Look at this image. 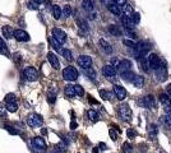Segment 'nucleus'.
Masks as SVG:
<instances>
[{
  "label": "nucleus",
  "mask_w": 171,
  "mask_h": 153,
  "mask_svg": "<svg viewBox=\"0 0 171 153\" xmlns=\"http://www.w3.org/2000/svg\"><path fill=\"white\" fill-rule=\"evenodd\" d=\"M148 61V65H149V68L151 69H153V70H157L158 68L161 66V61H160V58L157 56L156 54H149V56L147 59Z\"/></svg>",
  "instance_id": "6e6552de"
},
{
  "label": "nucleus",
  "mask_w": 171,
  "mask_h": 153,
  "mask_svg": "<svg viewBox=\"0 0 171 153\" xmlns=\"http://www.w3.org/2000/svg\"><path fill=\"white\" fill-rule=\"evenodd\" d=\"M110 135H111V139L112 140H116V133H115L112 129H110Z\"/></svg>",
  "instance_id": "603ef678"
},
{
  "label": "nucleus",
  "mask_w": 171,
  "mask_h": 153,
  "mask_svg": "<svg viewBox=\"0 0 171 153\" xmlns=\"http://www.w3.org/2000/svg\"><path fill=\"white\" fill-rule=\"evenodd\" d=\"M99 147H100V148H101L102 151H105V149H107V145H106L105 143H100V144H99Z\"/></svg>",
  "instance_id": "5fc2aeb1"
},
{
  "label": "nucleus",
  "mask_w": 171,
  "mask_h": 153,
  "mask_svg": "<svg viewBox=\"0 0 171 153\" xmlns=\"http://www.w3.org/2000/svg\"><path fill=\"white\" fill-rule=\"evenodd\" d=\"M151 44L148 41H139L137 42V46H136V52L138 56H146L148 54V51L151 50Z\"/></svg>",
  "instance_id": "f03ea898"
},
{
  "label": "nucleus",
  "mask_w": 171,
  "mask_h": 153,
  "mask_svg": "<svg viewBox=\"0 0 171 153\" xmlns=\"http://www.w3.org/2000/svg\"><path fill=\"white\" fill-rule=\"evenodd\" d=\"M42 122H44V119H42V116L39 114H32L27 120V124L31 128H39L42 125Z\"/></svg>",
  "instance_id": "423d86ee"
},
{
  "label": "nucleus",
  "mask_w": 171,
  "mask_h": 153,
  "mask_svg": "<svg viewBox=\"0 0 171 153\" xmlns=\"http://www.w3.org/2000/svg\"><path fill=\"white\" fill-rule=\"evenodd\" d=\"M99 45H100V47L102 48L105 54H112V47H111V45H110L106 40L101 38V40L99 41Z\"/></svg>",
  "instance_id": "a211bd4d"
},
{
  "label": "nucleus",
  "mask_w": 171,
  "mask_h": 153,
  "mask_svg": "<svg viewBox=\"0 0 171 153\" xmlns=\"http://www.w3.org/2000/svg\"><path fill=\"white\" fill-rule=\"evenodd\" d=\"M77 24H78V27L81 28L82 31H84V32H88V24L87 22H86V19H82V18H77Z\"/></svg>",
  "instance_id": "bb28decb"
},
{
  "label": "nucleus",
  "mask_w": 171,
  "mask_h": 153,
  "mask_svg": "<svg viewBox=\"0 0 171 153\" xmlns=\"http://www.w3.org/2000/svg\"><path fill=\"white\" fill-rule=\"evenodd\" d=\"M87 116H88V119L92 121V122H96V121H99V114H97L95 110H88V112H87Z\"/></svg>",
  "instance_id": "473e14b6"
},
{
  "label": "nucleus",
  "mask_w": 171,
  "mask_h": 153,
  "mask_svg": "<svg viewBox=\"0 0 171 153\" xmlns=\"http://www.w3.org/2000/svg\"><path fill=\"white\" fill-rule=\"evenodd\" d=\"M100 96L102 97V100H106V101H111L112 97L115 96L114 93H111L110 91H106V89H100Z\"/></svg>",
  "instance_id": "a878e982"
},
{
  "label": "nucleus",
  "mask_w": 171,
  "mask_h": 153,
  "mask_svg": "<svg viewBox=\"0 0 171 153\" xmlns=\"http://www.w3.org/2000/svg\"><path fill=\"white\" fill-rule=\"evenodd\" d=\"M23 75L28 82H35L39 79V72L35 68H32V66H28V68L23 70Z\"/></svg>",
  "instance_id": "20e7f679"
},
{
  "label": "nucleus",
  "mask_w": 171,
  "mask_h": 153,
  "mask_svg": "<svg viewBox=\"0 0 171 153\" xmlns=\"http://www.w3.org/2000/svg\"><path fill=\"white\" fill-rule=\"evenodd\" d=\"M51 35H52V37H54V38H56L62 45L66 41V33L64 32V31L60 29V28H52Z\"/></svg>",
  "instance_id": "9d476101"
},
{
  "label": "nucleus",
  "mask_w": 171,
  "mask_h": 153,
  "mask_svg": "<svg viewBox=\"0 0 171 153\" xmlns=\"http://www.w3.org/2000/svg\"><path fill=\"white\" fill-rule=\"evenodd\" d=\"M3 114H4V110H3L2 106H0V115H3Z\"/></svg>",
  "instance_id": "bf43d9fd"
},
{
  "label": "nucleus",
  "mask_w": 171,
  "mask_h": 153,
  "mask_svg": "<svg viewBox=\"0 0 171 153\" xmlns=\"http://www.w3.org/2000/svg\"><path fill=\"white\" fill-rule=\"evenodd\" d=\"M160 102L163 106V110L167 114H171V97L167 93H161L160 95Z\"/></svg>",
  "instance_id": "0eeeda50"
},
{
  "label": "nucleus",
  "mask_w": 171,
  "mask_h": 153,
  "mask_svg": "<svg viewBox=\"0 0 171 153\" xmlns=\"http://www.w3.org/2000/svg\"><path fill=\"white\" fill-rule=\"evenodd\" d=\"M102 73L106 78H114L116 75V69H115L112 65H105L102 68Z\"/></svg>",
  "instance_id": "2eb2a0df"
},
{
  "label": "nucleus",
  "mask_w": 171,
  "mask_h": 153,
  "mask_svg": "<svg viewBox=\"0 0 171 153\" xmlns=\"http://www.w3.org/2000/svg\"><path fill=\"white\" fill-rule=\"evenodd\" d=\"M74 89H75L77 96H83V95H84V91H83V88H82V85L75 84V85H74Z\"/></svg>",
  "instance_id": "79ce46f5"
},
{
  "label": "nucleus",
  "mask_w": 171,
  "mask_h": 153,
  "mask_svg": "<svg viewBox=\"0 0 171 153\" xmlns=\"http://www.w3.org/2000/svg\"><path fill=\"white\" fill-rule=\"evenodd\" d=\"M28 8L29 9H35V10H37L40 8V4L37 2H35V0H32V2H29L28 3Z\"/></svg>",
  "instance_id": "37998d69"
},
{
  "label": "nucleus",
  "mask_w": 171,
  "mask_h": 153,
  "mask_svg": "<svg viewBox=\"0 0 171 153\" xmlns=\"http://www.w3.org/2000/svg\"><path fill=\"white\" fill-rule=\"evenodd\" d=\"M84 75H87L91 81H96V77H97V73L93 68H88V69H83Z\"/></svg>",
  "instance_id": "393cba45"
},
{
  "label": "nucleus",
  "mask_w": 171,
  "mask_h": 153,
  "mask_svg": "<svg viewBox=\"0 0 171 153\" xmlns=\"http://www.w3.org/2000/svg\"><path fill=\"white\" fill-rule=\"evenodd\" d=\"M157 134H158V128L156 124H151L148 126V135H149V139L155 140L157 138Z\"/></svg>",
  "instance_id": "aec40b11"
},
{
  "label": "nucleus",
  "mask_w": 171,
  "mask_h": 153,
  "mask_svg": "<svg viewBox=\"0 0 171 153\" xmlns=\"http://www.w3.org/2000/svg\"><path fill=\"white\" fill-rule=\"evenodd\" d=\"M77 63L82 69L92 68V59H91V56H88V55H79L77 59Z\"/></svg>",
  "instance_id": "39448f33"
},
{
  "label": "nucleus",
  "mask_w": 171,
  "mask_h": 153,
  "mask_svg": "<svg viewBox=\"0 0 171 153\" xmlns=\"http://www.w3.org/2000/svg\"><path fill=\"white\" fill-rule=\"evenodd\" d=\"M101 3H102V4H107V5L110 4V3H109V0H101Z\"/></svg>",
  "instance_id": "4d7b16f0"
},
{
  "label": "nucleus",
  "mask_w": 171,
  "mask_h": 153,
  "mask_svg": "<svg viewBox=\"0 0 171 153\" xmlns=\"http://www.w3.org/2000/svg\"><path fill=\"white\" fill-rule=\"evenodd\" d=\"M7 110L9 112H15L18 110V103L17 102H8L7 103Z\"/></svg>",
  "instance_id": "c9c22d12"
},
{
  "label": "nucleus",
  "mask_w": 171,
  "mask_h": 153,
  "mask_svg": "<svg viewBox=\"0 0 171 153\" xmlns=\"http://www.w3.org/2000/svg\"><path fill=\"white\" fill-rule=\"evenodd\" d=\"M114 95L119 101H123L126 98V89L120 84H115L114 85Z\"/></svg>",
  "instance_id": "1a4fd4ad"
},
{
  "label": "nucleus",
  "mask_w": 171,
  "mask_h": 153,
  "mask_svg": "<svg viewBox=\"0 0 171 153\" xmlns=\"http://www.w3.org/2000/svg\"><path fill=\"white\" fill-rule=\"evenodd\" d=\"M15 98H17V96L14 93H8L7 97H5V101H7V103L8 102H15Z\"/></svg>",
  "instance_id": "c03bdc74"
},
{
  "label": "nucleus",
  "mask_w": 171,
  "mask_h": 153,
  "mask_svg": "<svg viewBox=\"0 0 171 153\" xmlns=\"http://www.w3.org/2000/svg\"><path fill=\"white\" fill-rule=\"evenodd\" d=\"M130 66H132V61L124 59V60H121L120 63L118 64V70L120 72V74H121V73H124V72L130 70Z\"/></svg>",
  "instance_id": "dca6fc26"
},
{
  "label": "nucleus",
  "mask_w": 171,
  "mask_h": 153,
  "mask_svg": "<svg viewBox=\"0 0 171 153\" xmlns=\"http://www.w3.org/2000/svg\"><path fill=\"white\" fill-rule=\"evenodd\" d=\"M121 12H123V13L126 15V17H130L133 13H134V10H133V8H132V5H129V4H125V5H123V7H121Z\"/></svg>",
  "instance_id": "c756f323"
},
{
  "label": "nucleus",
  "mask_w": 171,
  "mask_h": 153,
  "mask_svg": "<svg viewBox=\"0 0 171 153\" xmlns=\"http://www.w3.org/2000/svg\"><path fill=\"white\" fill-rule=\"evenodd\" d=\"M112 3L119 5V7H123V5L126 4V0H112Z\"/></svg>",
  "instance_id": "8fccbe9b"
},
{
  "label": "nucleus",
  "mask_w": 171,
  "mask_h": 153,
  "mask_svg": "<svg viewBox=\"0 0 171 153\" xmlns=\"http://www.w3.org/2000/svg\"><path fill=\"white\" fill-rule=\"evenodd\" d=\"M42 134H47V130L46 129H42Z\"/></svg>",
  "instance_id": "680f3d73"
},
{
  "label": "nucleus",
  "mask_w": 171,
  "mask_h": 153,
  "mask_svg": "<svg viewBox=\"0 0 171 153\" xmlns=\"http://www.w3.org/2000/svg\"><path fill=\"white\" fill-rule=\"evenodd\" d=\"M55 148H56V151L58 152H64L66 148H65V144L64 143H59L56 147H55Z\"/></svg>",
  "instance_id": "09e8293b"
},
{
  "label": "nucleus",
  "mask_w": 171,
  "mask_h": 153,
  "mask_svg": "<svg viewBox=\"0 0 171 153\" xmlns=\"http://www.w3.org/2000/svg\"><path fill=\"white\" fill-rule=\"evenodd\" d=\"M47 59H49V61H50V64H51V66L54 69H59L60 68L59 59H58V56L54 52H49L47 54Z\"/></svg>",
  "instance_id": "f3484780"
},
{
  "label": "nucleus",
  "mask_w": 171,
  "mask_h": 153,
  "mask_svg": "<svg viewBox=\"0 0 171 153\" xmlns=\"http://www.w3.org/2000/svg\"><path fill=\"white\" fill-rule=\"evenodd\" d=\"M35 2H37L39 4H41V3H44V2H45V0H35Z\"/></svg>",
  "instance_id": "052dcab7"
},
{
  "label": "nucleus",
  "mask_w": 171,
  "mask_h": 153,
  "mask_svg": "<svg viewBox=\"0 0 171 153\" xmlns=\"http://www.w3.org/2000/svg\"><path fill=\"white\" fill-rule=\"evenodd\" d=\"M78 77H79V73L74 66H66V68L63 70V78L65 79V81L74 82L78 79Z\"/></svg>",
  "instance_id": "f257e3e1"
},
{
  "label": "nucleus",
  "mask_w": 171,
  "mask_h": 153,
  "mask_svg": "<svg viewBox=\"0 0 171 153\" xmlns=\"http://www.w3.org/2000/svg\"><path fill=\"white\" fill-rule=\"evenodd\" d=\"M5 128H7V130H8L10 134H21V131H19V130H17L15 128L10 126V125H5Z\"/></svg>",
  "instance_id": "49530a36"
},
{
  "label": "nucleus",
  "mask_w": 171,
  "mask_h": 153,
  "mask_svg": "<svg viewBox=\"0 0 171 153\" xmlns=\"http://www.w3.org/2000/svg\"><path fill=\"white\" fill-rule=\"evenodd\" d=\"M32 145L36 149H46V142H45V139L41 137H35L32 139Z\"/></svg>",
  "instance_id": "4468645a"
},
{
  "label": "nucleus",
  "mask_w": 171,
  "mask_h": 153,
  "mask_svg": "<svg viewBox=\"0 0 171 153\" xmlns=\"http://www.w3.org/2000/svg\"><path fill=\"white\" fill-rule=\"evenodd\" d=\"M62 15H63V10L60 9V7L55 5V7L52 8V17L55 18V19H60V17Z\"/></svg>",
  "instance_id": "72a5a7b5"
},
{
  "label": "nucleus",
  "mask_w": 171,
  "mask_h": 153,
  "mask_svg": "<svg viewBox=\"0 0 171 153\" xmlns=\"http://www.w3.org/2000/svg\"><path fill=\"white\" fill-rule=\"evenodd\" d=\"M82 8L86 12H92L93 10V2L92 0H83L82 2Z\"/></svg>",
  "instance_id": "c85d7f7f"
},
{
  "label": "nucleus",
  "mask_w": 171,
  "mask_h": 153,
  "mask_svg": "<svg viewBox=\"0 0 171 153\" xmlns=\"http://www.w3.org/2000/svg\"><path fill=\"white\" fill-rule=\"evenodd\" d=\"M64 92H65V96H66V97H69V98H74V97L77 96L75 89H74V85H72V84L65 85Z\"/></svg>",
  "instance_id": "412c9836"
},
{
  "label": "nucleus",
  "mask_w": 171,
  "mask_h": 153,
  "mask_svg": "<svg viewBox=\"0 0 171 153\" xmlns=\"http://www.w3.org/2000/svg\"><path fill=\"white\" fill-rule=\"evenodd\" d=\"M77 126H78V125H77V122H75V121H72V122H70V129H72V130L77 129Z\"/></svg>",
  "instance_id": "864d4df0"
},
{
  "label": "nucleus",
  "mask_w": 171,
  "mask_h": 153,
  "mask_svg": "<svg viewBox=\"0 0 171 153\" xmlns=\"http://www.w3.org/2000/svg\"><path fill=\"white\" fill-rule=\"evenodd\" d=\"M62 55L64 56V59H66V60H69V61H72L73 60V54H72V51L70 50H68V48H63L62 51Z\"/></svg>",
  "instance_id": "f704fd0d"
},
{
  "label": "nucleus",
  "mask_w": 171,
  "mask_h": 153,
  "mask_svg": "<svg viewBox=\"0 0 171 153\" xmlns=\"http://www.w3.org/2000/svg\"><path fill=\"white\" fill-rule=\"evenodd\" d=\"M92 153H99V148H97V147H96V148H93L92 149Z\"/></svg>",
  "instance_id": "13d9d810"
},
{
  "label": "nucleus",
  "mask_w": 171,
  "mask_h": 153,
  "mask_svg": "<svg viewBox=\"0 0 171 153\" xmlns=\"http://www.w3.org/2000/svg\"><path fill=\"white\" fill-rule=\"evenodd\" d=\"M0 51H4L5 54H8V50H7V45L4 44V41H3V38L0 37Z\"/></svg>",
  "instance_id": "de8ad7c7"
},
{
  "label": "nucleus",
  "mask_w": 171,
  "mask_h": 153,
  "mask_svg": "<svg viewBox=\"0 0 171 153\" xmlns=\"http://www.w3.org/2000/svg\"><path fill=\"white\" fill-rule=\"evenodd\" d=\"M166 93H167V95L171 97V84H169L167 87H166Z\"/></svg>",
  "instance_id": "6e6d98bb"
},
{
  "label": "nucleus",
  "mask_w": 171,
  "mask_h": 153,
  "mask_svg": "<svg viewBox=\"0 0 171 153\" xmlns=\"http://www.w3.org/2000/svg\"><path fill=\"white\" fill-rule=\"evenodd\" d=\"M63 15L65 18H68L72 15V8H70V5H65V7L63 8Z\"/></svg>",
  "instance_id": "58836bf2"
},
{
  "label": "nucleus",
  "mask_w": 171,
  "mask_h": 153,
  "mask_svg": "<svg viewBox=\"0 0 171 153\" xmlns=\"http://www.w3.org/2000/svg\"><path fill=\"white\" fill-rule=\"evenodd\" d=\"M2 32H3V35H4V37L5 38H12L14 36V31H13V28H12L10 26H4L3 27V29H2Z\"/></svg>",
  "instance_id": "5701e85b"
},
{
  "label": "nucleus",
  "mask_w": 171,
  "mask_h": 153,
  "mask_svg": "<svg viewBox=\"0 0 171 153\" xmlns=\"http://www.w3.org/2000/svg\"><path fill=\"white\" fill-rule=\"evenodd\" d=\"M123 44H124L125 46L130 47V48H134V50H136V46H137V44H134V42H133L132 40H124V41H123Z\"/></svg>",
  "instance_id": "a19ab883"
},
{
  "label": "nucleus",
  "mask_w": 171,
  "mask_h": 153,
  "mask_svg": "<svg viewBox=\"0 0 171 153\" xmlns=\"http://www.w3.org/2000/svg\"><path fill=\"white\" fill-rule=\"evenodd\" d=\"M51 45H52V47L55 48V50H60V51H62V48H60V46H62V44H60V42L56 40V38H54L52 37V36H51Z\"/></svg>",
  "instance_id": "4c0bfd02"
},
{
  "label": "nucleus",
  "mask_w": 171,
  "mask_h": 153,
  "mask_svg": "<svg viewBox=\"0 0 171 153\" xmlns=\"http://www.w3.org/2000/svg\"><path fill=\"white\" fill-rule=\"evenodd\" d=\"M123 152H124V153H133V147H132V144H129L128 142H125V143L123 144Z\"/></svg>",
  "instance_id": "ea45409f"
},
{
  "label": "nucleus",
  "mask_w": 171,
  "mask_h": 153,
  "mask_svg": "<svg viewBox=\"0 0 171 153\" xmlns=\"http://www.w3.org/2000/svg\"><path fill=\"white\" fill-rule=\"evenodd\" d=\"M47 101H49V103H51V105H54L55 103V101H56V96H55V93H49L47 95Z\"/></svg>",
  "instance_id": "a18cd8bd"
},
{
  "label": "nucleus",
  "mask_w": 171,
  "mask_h": 153,
  "mask_svg": "<svg viewBox=\"0 0 171 153\" xmlns=\"http://www.w3.org/2000/svg\"><path fill=\"white\" fill-rule=\"evenodd\" d=\"M132 83H133V85L136 88H143V85H144V78L142 75H136Z\"/></svg>",
  "instance_id": "4be33fe9"
},
{
  "label": "nucleus",
  "mask_w": 171,
  "mask_h": 153,
  "mask_svg": "<svg viewBox=\"0 0 171 153\" xmlns=\"http://www.w3.org/2000/svg\"><path fill=\"white\" fill-rule=\"evenodd\" d=\"M129 18H130V21H132L134 24H138V23L140 22V14H139V13H136V12H134V13H133Z\"/></svg>",
  "instance_id": "e433bc0d"
},
{
  "label": "nucleus",
  "mask_w": 171,
  "mask_h": 153,
  "mask_svg": "<svg viewBox=\"0 0 171 153\" xmlns=\"http://www.w3.org/2000/svg\"><path fill=\"white\" fill-rule=\"evenodd\" d=\"M120 75H121V79H123V81H125V82H133L134 77H136V74H134L133 72H130V70L121 73Z\"/></svg>",
  "instance_id": "b1692460"
},
{
  "label": "nucleus",
  "mask_w": 171,
  "mask_h": 153,
  "mask_svg": "<svg viewBox=\"0 0 171 153\" xmlns=\"http://www.w3.org/2000/svg\"><path fill=\"white\" fill-rule=\"evenodd\" d=\"M118 114L121 118V120H124V121H130L132 120V110H130V107L128 105H125V103L119 106Z\"/></svg>",
  "instance_id": "7ed1b4c3"
},
{
  "label": "nucleus",
  "mask_w": 171,
  "mask_h": 153,
  "mask_svg": "<svg viewBox=\"0 0 171 153\" xmlns=\"http://www.w3.org/2000/svg\"><path fill=\"white\" fill-rule=\"evenodd\" d=\"M109 32L111 33L112 36H121V31L118 26H115V24H111V26H109Z\"/></svg>",
  "instance_id": "7c9ffc66"
},
{
  "label": "nucleus",
  "mask_w": 171,
  "mask_h": 153,
  "mask_svg": "<svg viewBox=\"0 0 171 153\" xmlns=\"http://www.w3.org/2000/svg\"><path fill=\"white\" fill-rule=\"evenodd\" d=\"M161 121H162V124L169 128V129H171V115L170 114H165L161 116Z\"/></svg>",
  "instance_id": "cd10ccee"
},
{
  "label": "nucleus",
  "mask_w": 171,
  "mask_h": 153,
  "mask_svg": "<svg viewBox=\"0 0 171 153\" xmlns=\"http://www.w3.org/2000/svg\"><path fill=\"white\" fill-rule=\"evenodd\" d=\"M121 22H123V24L125 26V28H128V29H132L134 26H133V22L130 21V18L129 17H126V15H124V17H121Z\"/></svg>",
  "instance_id": "2f4dec72"
},
{
  "label": "nucleus",
  "mask_w": 171,
  "mask_h": 153,
  "mask_svg": "<svg viewBox=\"0 0 171 153\" xmlns=\"http://www.w3.org/2000/svg\"><path fill=\"white\" fill-rule=\"evenodd\" d=\"M139 103L146 108H153L155 107V100H153V96H144L139 100Z\"/></svg>",
  "instance_id": "9b49d317"
},
{
  "label": "nucleus",
  "mask_w": 171,
  "mask_h": 153,
  "mask_svg": "<svg viewBox=\"0 0 171 153\" xmlns=\"http://www.w3.org/2000/svg\"><path fill=\"white\" fill-rule=\"evenodd\" d=\"M156 77H157V81L160 82H165L167 79V70H166V66L161 65L160 68L156 70Z\"/></svg>",
  "instance_id": "ddd939ff"
},
{
  "label": "nucleus",
  "mask_w": 171,
  "mask_h": 153,
  "mask_svg": "<svg viewBox=\"0 0 171 153\" xmlns=\"http://www.w3.org/2000/svg\"><path fill=\"white\" fill-rule=\"evenodd\" d=\"M128 137H129V138H134V137H136V131H134L133 129H129V130H128Z\"/></svg>",
  "instance_id": "3c124183"
},
{
  "label": "nucleus",
  "mask_w": 171,
  "mask_h": 153,
  "mask_svg": "<svg viewBox=\"0 0 171 153\" xmlns=\"http://www.w3.org/2000/svg\"><path fill=\"white\" fill-rule=\"evenodd\" d=\"M107 9H109V12H111L114 15H118V17H121V13H123V12H121V8L119 7V5L114 4V3H110L107 5Z\"/></svg>",
  "instance_id": "6ab92c4d"
},
{
  "label": "nucleus",
  "mask_w": 171,
  "mask_h": 153,
  "mask_svg": "<svg viewBox=\"0 0 171 153\" xmlns=\"http://www.w3.org/2000/svg\"><path fill=\"white\" fill-rule=\"evenodd\" d=\"M14 37L19 42H27L29 41V35L23 29H15L14 31Z\"/></svg>",
  "instance_id": "f8f14e48"
}]
</instances>
